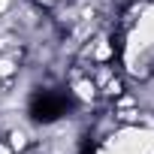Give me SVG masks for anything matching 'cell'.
I'll return each instance as SVG.
<instances>
[{
    "mask_svg": "<svg viewBox=\"0 0 154 154\" xmlns=\"http://www.w3.org/2000/svg\"><path fill=\"white\" fill-rule=\"evenodd\" d=\"M115 63L127 82L154 79V0H127L115 18Z\"/></svg>",
    "mask_w": 154,
    "mask_h": 154,
    "instance_id": "1",
    "label": "cell"
},
{
    "mask_svg": "<svg viewBox=\"0 0 154 154\" xmlns=\"http://www.w3.org/2000/svg\"><path fill=\"white\" fill-rule=\"evenodd\" d=\"M88 154H154V112H142L133 121H115L88 142Z\"/></svg>",
    "mask_w": 154,
    "mask_h": 154,
    "instance_id": "2",
    "label": "cell"
},
{
    "mask_svg": "<svg viewBox=\"0 0 154 154\" xmlns=\"http://www.w3.org/2000/svg\"><path fill=\"white\" fill-rule=\"evenodd\" d=\"M30 3H33V6H39V9H45V12H48V9H54V6H57V3H60V0H30Z\"/></svg>",
    "mask_w": 154,
    "mask_h": 154,
    "instance_id": "3",
    "label": "cell"
},
{
    "mask_svg": "<svg viewBox=\"0 0 154 154\" xmlns=\"http://www.w3.org/2000/svg\"><path fill=\"white\" fill-rule=\"evenodd\" d=\"M15 3H18V0H0V15H6V12H9Z\"/></svg>",
    "mask_w": 154,
    "mask_h": 154,
    "instance_id": "4",
    "label": "cell"
},
{
    "mask_svg": "<svg viewBox=\"0 0 154 154\" xmlns=\"http://www.w3.org/2000/svg\"><path fill=\"white\" fill-rule=\"evenodd\" d=\"M0 154H15V151L9 148V142H6V139H0Z\"/></svg>",
    "mask_w": 154,
    "mask_h": 154,
    "instance_id": "5",
    "label": "cell"
}]
</instances>
